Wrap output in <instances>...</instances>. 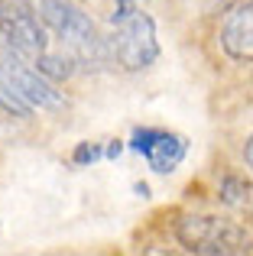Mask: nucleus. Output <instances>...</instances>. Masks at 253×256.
<instances>
[{
  "mask_svg": "<svg viewBox=\"0 0 253 256\" xmlns=\"http://www.w3.org/2000/svg\"><path fill=\"white\" fill-rule=\"evenodd\" d=\"M130 150L150 162L152 172L169 175L182 166L185 152H188V140L178 133H166V130H133L130 136Z\"/></svg>",
  "mask_w": 253,
  "mask_h": 256,
  "instance_id": "nucleus-6",
  "label": "nucleus"
},
{
  "mask_svg": "<svg viewBox=\"0 0 253 256\" xmlns=\"http://www.w3.org/2000/svg\"><path fill=\"white\" fill-rule=\"evenodd\" d=\"M20 4H30V0H20Z\"/></svg>",
  "mask_w": 253,
  "mask_h": 256,
  "instance_id": "nucleus-15",
  "label": "nucleus"
},
{
  "mask_svg": "<svg viewBox=\"0 0 253 256\" xmlns=\"http://www.w3.org/2000/svg\"><path fill=\"white\" fill-rule=\"evenodd\" d=\"M221 49L234 62H253V0H240L228 13L221 26Z\"/></svg>",
  "mask_w": 253,
  "mask_h": 256,
  "instance_id": "nucleus-7",
  "label": "nucleus"
},
{
  "mask_svg": "<svg viewBox=\"0 0 253 256\" xmlns=\"http://www.w3.org/2000/svg\"><path fill=\"white\" fill-rule=\"evenodd\" d=\"M101 156H104L101 143H78L75 152H72V162H75V166H91V162H98Z\"/></svg>",
  "mask_w": 253,
  "mask_h": 256,
  "instance_id": "nucleus-11",
  "label": "nucleus"
},
{
  "mask_svg": "<svg viewBox=\"0 0 253 256\" xmlns=\"http://www.w3.org/2000/svg\"><path fill=\"white\" fill-rule=\"evenodd\" d=\"M244 162H247V169L253 172V136L247 140V146H244Z\"/></svg>",
  "mask_w": 253,
  "mask_h": 256,
  "instance_id": "nucleus-13",
  "label": "nucleus"
},
{
  "mask_svg": "<svg viewBox=\"0 0 253 256\" xmlns=\"http://www.w3.org/2000/svg\"><path fill=\"white\" fill-rule=\"evenodd\" d=\"M178 244L195 256H247L253 253V234L244 224L214 214H188L176 224Z\"/></svg>",
  "mask_w": 253,
  "mask_h": 256,
  "instance_id": "nucleus-3",
  "label": "nucleus"
},
{
  "mask_svg": "<svg viewBox=\"0 0 253 256\" xmlns=\"http://www.w3.org/2000/svg\"><path fill=\"white\" fill-rule=\"evenodd\" d=\"M110 56L124 65L126 72H143L159 58V39H156V23L150 13H143L130 0H114L110 13Z\"/></svg>",
  "mask_w": 253,
  "mask_h": 256,
  "instance_id": "nucleus-2",
  "label": "nucleus"
},
{
  "mask_svg": "<svg viewBox=\"0 0 253 256\" xmlns=\"http://www.w3.org/2000/svg\"><path fill=\"white\" fill-rule=\"evenodd\" d=\"M218 198L228 208H237V211H253V185L237 175H228L218 188Z\"/></svg>",
  "mask_w": 253,
  "mask_h": 256,
  "instance_id": "nucleus-9",
  "label": "nucleus"
},
{
  "mask_svg": "<svg viewBox=\"0 0 253 256\" xmlns=\"http://www.w3.org/2000/svg\"><path fill=\"white\" fill-rule=\"evenodd\" d=\"M0 110H6L10 117H30V114H32V107L26 104V100H20L16 94H13L10 88L4 84V78H0Z\"/></svg>",
  "mask_w": 253,
  "mask_h": 256,
  "instance_id": "nucleus-10",
  "label": "nucleus"
},
{
  "mask_svg": "<svg viewBox=\"0 0 253 256\" xmlns=\"http://www.w3.org/2000/svg\"><path fill=\"white\" fill-rule=\"evenodd\" d=\"M0 39L10 49H16L20 56H30V58L46 52V42H49L42 16H36L20 0H0Z\"/></svg>",
  "mask_w": 253,
  "mask_h": 256,
  "instance_id": "nucleus-5",
  "label": "nucleus"
},
{
  "mask_svg": "<svg viewBox=\"0 0 253 256\" xmlns=\"http://www.w3.org/2000/svg\"><path fill=\"white\" fill-rule=\"evenodd\" d=\"M0 78L30 107H39V110H62L65 107V98L62 91H56V82H49L36 65L26 62V56H20L10 46L0 49Z\"/></svg>",
  "mask_w": 253,
  "mask_h": 256,
  "instance_id": "nucleus-4",
  "label": "nucleus"
},
{
  "mask_svg": "<svg viewBox=\"0 0 253 256\" xmlns=\"http://www.w3.org/2000/svg\"><path fill=\"white\" fill-rule=\"evenodd\" d=\"M133 192H136L140 198H150V185H146V182H136V185H133Z\"/></svg>",
  "mask_w": 253,
  "mask_h": 256,
  "instance_id": "nucleus-14",
  "label": "nucleus"
},
{
  "mask_svg": "<svg viewBox=\"0 0 253 256\" xmlns=\"http://www.w3.org/2000/svg\"><path fill=\"white\" fill-rule=\"evenodd\" d=\"M120 152H124V143H120V140H110V143L104 146V156H108V159H117Z\"/></svg>",
  "mask_w": 253,
  "mask_h": 256,
  "instance_id": "nucleus-12",
  "label": "nucleus"
},
{
  "mask_svg": "<svg viewBox=\"0 0 253 256\" xmlns=\"http://www.w3.org/2000/svg\"><path fill=\"white\" fill-rule=\"evenodd\" d=\"M39 16H42L46 30H52L58 36V42L68 49V56H75L78 65H108L110 58V42L98 32L94 20L75 4V0H39Z\"/></svg>",
  "mask_w": 253,
  "mask_h": 256,
  "instance_id": "nucleus-1",
  "label": "nucleus"
},
{
  "mask_svg": "<svg viewBox=\"0 0 253 256\" xmlns=\"http://www.w3.org/2000/svg\"><path fill=\"white\" fill-rule=\"evenodd\" d=\"M32 65H36L39 72H42L49 82H65V78L75 75V56H58V52H39L36 58H32Z\"/></svg>",
  "mask_w": 253,
  "mask_h": 256,
  "instance_id": "nucleus-8",
  "label": "nucleus"
}]
</instances>
